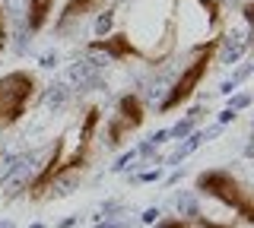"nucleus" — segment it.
<instances>
[{
  "mask_svg": "<svg viewBox=\"0 0 254 228\" xmlns=\"http://www.w3.org/2000/svg\"><path fill=\"white\" fill-rule=\"evenodd\" d=\"M194 225L197 228H235V222H216V219H206V216H197Z\"/></svg>",
  "mask_w": 254,
  "mask_h": 228,
  "instance_id": "9",
  "label": "nucleus"
},
{
  "mask_svg": "<svg viewBox=\"0 0 254 228\" xmlns=\"http://www.w3.org/2000/svg\"><path fill=\"white\" fill-rule=\"evenodd\" d=\"M194 187L200 190L203 196L222 203L226 209H232L245 225L254 222V200H251V190L242 184V178L232 175L226 168H210V171H200L194 181Z\"/></svg>",
  "mask_w": 254,
  "mask_h": 228,
  "instance_id": "1",
  "label": "nucleus"
},
{
  "mask_svg": "<svg viewBox=\"0 0 254 228\" xmlns=\"http://www.w3.org/2000/svg\"><path fill=\"white\" fill-rule=\"evenodd\" d=\"M156 228H194V222H188V219H159Z\"/></svg>",
  "mask_w": 254,
  "mask_h": 228,
  "instance_id": "10",
  "label": "nucleus"
},
{
  "mask_svg": "<svg viewBox=\"0 0 254 228\" xmlns=\"http://www.w3.org/2000/svg\"><path fill=\"white\" fill-rule=\"evenodd\" d=\"M54 3H58V0H29V6H26V26H29V32L38 35L48 22H51Z\"/></svg>",
  "mask_w": 254,
  "mask_h": 228,
  "instance_id": "7",
  "label": "nucleus"
},
{
  "mask_svg": "<svg viewBox=\"0 0 254 228\" xmlns=\"http://www.w3.org/2000/svg\"><path fill=\"white\" fill-rule=\"evenodd\" d=\"M102 3H105V0H67V3H64V10H61V16H58V22H54V29H58V32H67L73 22L86 19L89 13L99 10Z\"/></svg>",
  "mask_w": 254,
  "mask_h": 228,
  "instance_id": "6",
  "label": "nucleus"
},
{
  "mask_svg": "<svg viewBox=\"0 0 254 228\" xmlns=\"http://www.w3.org/2000/svg\"><path fill=\"white\" fill-rule=\"evenodd\" d=\"M216 51H219V35L216 38H206L203 45H197L194 54H190V64L181 70V76L172 83V89H169V95L162 98L159 111H162V114H172V111H178L181 105H188V101L194 98V92L200 89V83L206 80V73H210Z\"/></svg>",
  "mask_w": 254,
  "mask_h": 228,
  "instance_id": "2",
  "label": "nucleus"
},
{
  "mask_svg": "<svg viewBox=\"0 0 254 228\" xmlns=\"http://www.w3.org/2000/svg\"><path fill=\"white\" fill-rule=\"evenodd\" d=\"M143 124H146V105H143L140 95H133V92H127V95L118 98V108L115 114L108 117L105 124V133H108V146L111 149H121L127 139L137 133Z\"/></svg>",
  "mask_w": 254,
  "mask_h": 228,
  "instance_id": "4",
  "label": "nucleus"
},
{
  "mask_svg": "<svg viewBox=\"0 0 254 228\" xmlns=\"http://www.w3.org/2000/svg\"><path fill=\"white\" fill-rule=\"evenodd\" d=\"M89 51H102V54H108L111 60H149L146 54L130 42V35H124V32H115L108 38H95V42H89Z\"/></svg>",
  "mask_w": 254,
  "mask_h": 228,
  "instance_id": "5",
  "label": "nucleus"
},
{
  "mask_svg": "<svg viewBox=\"0 0 254 228\" xmlns=\"http://www.w3.org/2000/svg\"><path fill=\"white\" fill-rule=\"evenodd\" d=\"M6 42H10V19H6V10L0 6V54L6 51Z\"/></svg>",
  "mask_w": 254,
  "mask_h": 228,
  "instance_id": "8",
  "label": "nucleus"
},
{
  "mask_svg": "<svg viewBox=\"0 0 254 228\" xmlns=\"http://www.w3.org/2000/svg\"><path fill=\"white\" fill-rule=\"evenodd\" d=\"M38 92V80L29 70H10L0 76V133L16 127L29 114V105Z\"/></svg>",
  "mask_w": 254,
  "mask_h": 228,
  "instance_id": "3",
  "label": "nucleus"
}]
</instances>
